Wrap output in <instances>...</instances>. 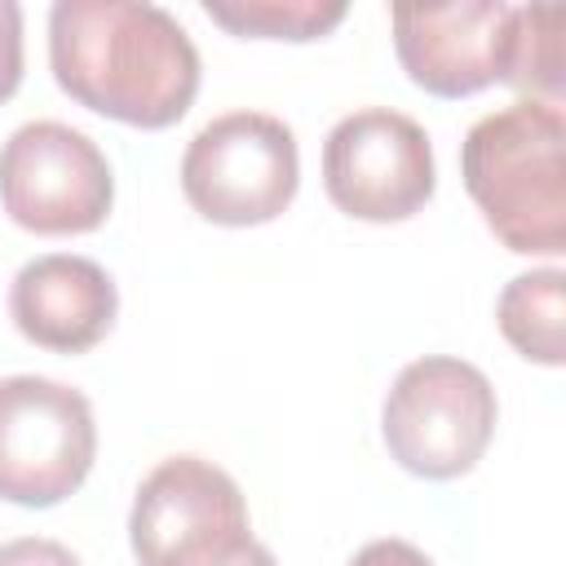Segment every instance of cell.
I'll return each mask as SVG.
<instances>
[{"mask_svg": "<svg viewBox=\"0 0 566 566\" xmlns=\"http://www.w3.org/2000/svg\"><path fill=\"white\" fill-rule=\"evenodd\" d=\"M495 416L500 402L482 367L451 354H424L394 376L380 407V433L407 473L447 482L482 460Z\"/></svg>", "mask_w": 566, "mask_h": 566, "instance_id": "obj_4", "label": "cell"}, {"mask_svg": "<svg viewBox=\"0 0 566 566\" xmlns=\"http://www.w3.org/2000/svg\"><path fill=\"white\" fill-rule=\"evenodd\" d=\"M566 9L557 4H513L504 27V66L500 84L526 93V102H562V62H566Z\"/></svg>", "mask_w": 566, "mask_h": 566, "instance_id": "obj_12", "label": "cell"}, {"mask_svg": "<svg viewBox=\"0 0 566 566\" xmlns=\"http://www.w3.org/2000/svg\"><path fill=\"white\" fill-rule=\"evenodd\" d=\"M0 566H80V557L57 539L22 535V539L0 544Z\"/></svg>", "mask_w": 566, "mask_h": 566, "instance_id": "obj_15", "label": "cell"}, {"mask_svg": "<svg viewBox=\"0 0 566 566\" xmlns=\"http://www.w3.org/2000/svg\"><path fill=\"white\" fill-rule=\"evenodd\" d=\"M128 539L142 566H279L248 526L239 482L199 455H168L142 478Z\"/></svg>", "mask_w": 566, "mask_h": 566, "instance_id": "obj_3", "label": "cell"}, {"mask_svg": "<svg viewBox=\"0 0 566 566\" xmlns=\"http://www.w3.org/2000/svg\"><path fill=\"white\" fill-rule=\"evenodd\" d=\"M349 566H433V562L407 539H371L349 557Z\"/></svg>", "mask_w": 566, "mask_h": 566, "instance_id": "obj_16", "label": "cell"}, {"mask_svg": "<svg viewBox=\"0 0 566 566\" xmlns=\"http://www.w3.org/2000/svg\"><path fill=\"white\" fill-rule=\"evenodd\" d=\"M97 460L93 402L49 376L0 380V500L53 509Z\"/></svg>", "mask_w": 566, "mask_h": 566, "instance_id": "obj_6", "label": "cell"}, {"mask_svg": "<svg viewBox=\"0 0 566 566\" xmlns=\"http://www.w3.org/2000/svg\"><path fill=\"white\" fill-rule=\"evenodd\" d=\"M509 9L504 0L394 4V53L424 93L473 97L500 84Z\"/></svg>", "mask_w": 566, "mask_h": 566, "instance_id": "obj_9", "label": "cell"}, {"mask_svg": "<svg viewBox=\"0 0 566 566\" xmlns=\"http://www.w3.org/2000/svg\"><path fill=\"white\" fill-rule=\"evenodd\" d=\"M301 186L296 133L265 111L208 119L181 155L186 203L212 226H265Z\"/></svg>", "mask_w": 566, "mask_h": 566, "instance_id": "obj_5", "label": "cell"}, {"mask_svg": "<svg viewBox=\"0 0 566 566\" xmlns=\"http://www.w3.org/2000/svg\"><path fill=\"white\" fill-rule=\"evenodd\" d=\"M9 314L31 345L53 354H84L115 327L119 292L93 256L49 252L13 274Z\"/></svg>", "mask_w": 566, "mask_h": 566, "instance_id": "obj_10", "label": "cell"}, {"mask_svg": "<svg viewBox=\"0 0 566 566\" xmlns=\"http://www.w3.org/2000/svg\"><path fill=\"white\" fill-rule=\"evenodd\" d=\"M203 13L243 40H318L345 22V0H203Z\"/></svg>", "mask_w": 566, "mask_h": 566, "instance_id": "obj_13", "label": "cell"}, {"mask_svg": "<svg viewBox=\"0 0 566 566\" xmlns=\"http://www.w3.org/2000/svg\"><path fill=\"white\" fill-rule=\"evenodd\" d=\"M327 199L358 221H407L438 186L429 133L389 106H363L332 124L323 142Z\"/></svg>", "mask_w": 566, "mask_h": 566, "instance_id": "obj_8", "label": "cell"}, {"mask_svg": "<svg viewBox=\"0 0 566 566\" xmlns=\"http://www.w3.org/2000/svg\"><path fill=\"white\" fill-rule=\"evenodd\" d=\"M0 203L31 234H88L115 203V177L88 133L31 119L0 146Z\"/></svg>", "mask_w": 566, "mask_h": 566, "instance_id": "obj_7", "label": "cell"}, {"mask_svg": "<svg viewBox=\"0 0 566 566\" xmlns=\"http://www.w3.org/2000/svg\"><path fill=\"white\" fill-rule=\"evenodd\" d=\"M49 66L71 102L133 128L177 124L199 93L190 31L146 0H57Z\"/></svg>", "mask_w": 566, "mask_h": 566, "instance_id": "obj_1", "label": "cell"}, {"mask_svg": "<svg viewBox=\"0 0 566 566\" xmlns=\"http://www.w3.org/2000/svg\"><path fill=\"white\" fill-rule=\"evenodd\" d=\"M495 323L504 340L544 367H562L566 358V274L557 265L526 270L504 283L495 301Z\"/></svg>", "mask_w": 566, "mask_h": 566, "instance_id": "obj_11", "label": "cell"}, {"mask_svg": "<svg viewBox=\"0 0 566 566\" xmlns=\"http://www.w3.org/2000/svg\"><path fill=\"white\" fill-rule=\"evenodd\" d=\"M460 177L486 230L517 256L566 252V119L548 102H509L460 142Z\"/></svg>", "mask_w": 566, "mask_h": 566, "instance_id": "obj_2", "label": "cell"}, {"mask_svg": "<svg viewBox=\"0 0 566 566\" xmlns=\"http://www.w3.org/2000/svg\"><path fill=\"white\" fill-rule=\"evenodd\" d=\"M22 84V4L0 0V102Z\"/></svg>", "mask_w": 566, "mask_h": 566, "instance_id": "obj_14", "label": "cell"}]
</instances>
